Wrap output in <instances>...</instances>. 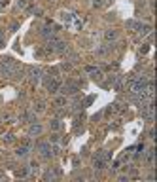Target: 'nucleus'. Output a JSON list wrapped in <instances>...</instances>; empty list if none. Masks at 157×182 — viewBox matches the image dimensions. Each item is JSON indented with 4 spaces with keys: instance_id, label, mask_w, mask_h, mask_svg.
Masks as SVG:
<instances>
[{
    "instance_id": "aec40b11",
    "label": "nucleus",
    "mask_w": 157,
    "mask_h": 182,
    "mask_svg": "<svg viewBox=\"0 0 157 182\" xmlns=\"http://www.w3.org/2000/svg\"><path fill=\"white\" fill-rule=\"evenodd\" d=\"M93 6H95V8H100V6H102V0H95Z\"/></svg>"
},
{
    "instance_id": "20e7f679",
    "label": "nucleus",
    "mask_w": 157,
    "mask_h": 182,
    "mask_svg": "<svg viewBox=\"0 0 157 182\" xmlns=\"http://www.w3.org/2000/svg\"><path fill=\"white\" fill-rule=\"evenodd\" d=\"M104 40H106V42H114V40H118V31H114V29L104 31Z\"/></svg>"
},
{
    "instance_id": "a211bd4d",
    "label": "nucleus",
    "mask_w": 157,
    "mask_h": 182,
    "mask_svg": "<svg viewBox=\"0 0 157 182\" xmlns=\"http://www.w3.org/2000/svg\"><path fill=\"white\" fill-rule=\"evenodd\" d=\"M93 101H95V95H91V97H87V99H85V103H83V106H89V104H91Z\"/></svg>"
},
{
    "instance_id": "7ed1b4c3",
    "label": "nucleus",
    "mask_w": 157,
    "mask_h": 182,
    "mask_svg": "<svg viewBox=\"0 0 157 182\" xmlns=\"http://www.w3.org/2000/svg\"><path fill=\"white\" fill-rule=\"evenodd\" d=\"M42 131H44V127H42L40 123H36V122H32L30 127H29V135H30V136H38V135H42Z\"/></svg>"
},
{
    "instance_id": "dca6fc26",
    "label": "nucleus",
    "mask_w": 157,
    "mask_h": 182,
    "mask_svg": "<svg viewBox=\"0 0 157 182\" xmlns=\"http://www.w3.org/2000/svg\"><path fill=\"white\" fill-rule=\"evenodd\" d=\"M13 141H15V136H13L12 133H8V135L4 136V142H13Z\"/></svg>"
},
{
    "instance_id": "412c9836",
    "label": "nucleus",
    "mask_w": 157,
    "mask_h": 182,
    "mask_svg": "<svg viewBox=\"0 0 157 182\" xmlns=\"http://www.w3.org/2000/svg\"><path fill=\"white\" fill-rule=\"evenodd\" d=\"M10 29H12V32H15V31H17V29H19V25H17V23H13V25H12V27H10Z\"/></svg>"
},
{
    "instance_id": "9d476101",
    "label": "nucleus",
    "mask_w": 157,
    "mask_h": 182,
    "mask_svg": "<svg viewBox=\"0 0 157 182\" xmlns=\"http://www.w3.org/2000/svg\"><path fill=\"white\" fill-rule=\"evenodd\" d=\"M61 125H62V123H61V120H57V118L49 122V127H51L53 131H59V129H61Z\"/></svg>"
},
{
    "instance_id": "f3484780",
    "label": "nucleus",
    "mask_w": 157,
    "mask_h": 182,
    "mask_svg": "<svg viewBox=\"0 0 157 182\" xmlns=\"http://www.w3.org/2000/svg\"><path fill=\"white\" fill-rule=\"evenodd\" d=\"M27 2H29V0H17V6L23 10V8H27Z\"/></svg>"
},
{
    "instance_id": "6ab92c4d",
    "label": "nucleus",
    "mask_w": 157,
    "mask_h": 182,
    "mask_svg": "<svg viewBox=\"0 0 157 182\" xmlns=\"http://www.w3.org/2000/svg\"><path fill=\"white\" fill-rule=\"evenodd\" d=\"M61 70H70V63H62L61 65Z\"/></svg>"
},
{
    "instance_id": "2eb2a0df",
    "label": "nucleus",
    "mask_w": 157,
    "mask_h": 182,
    "mask_svg": "<svg viewBox=\"0 0 157 182\" xmlns=\"http://www.w3.org/2000/svg\"><path fill=\"white\" fill-rule=\"evenodd\" d=\"M44 178H46V180H53V178H55V175H53L51 171H46V173H44Z\"/></svg>"
},
{
    "instance_id": "423d86ee",
    "label": "nucleus",
    "mask_w": 157,
    "mask_h": 182,
    "mask_svg": "<svg viewBox=\"0 0 157 182\" xmlns=\"http://www.w3.org/2000/svg\"><path fill=\"white\" fill-rule=\"evenodd\" d=\"M30 150H32L30 146H25V144H23V146H19V148H17L15 154H17V157H27V156L30 154Z\"/></svg>"
},
{
    "instance_id": "9b49d317",
    "label": "nucleus",
    "mask_w": 157,
    "mask_h": 182,
    "mask_svg": "<svg viewBox=\"0 0 157 182\" xmlns=\"http://www.w3.org/2000/svg\"><path fill=\"white\" fill-rule=\"evenodd\" d=\"M153 152H155V150H153V148H150V150H148V154H146V163H148V165H153Z\"/></svg>"
},
{
    "instance_id": "39448f33",
    "label": "nucleus",
    "mask_w": 157,
    "mask_h": 182,
    "mask_svg": "<svg viewBox=\"0 0 157 182\" xmlns=\"http://www.w3.org/2000/svg\"><path fill=\"white\" fill-rule=\"evenodd\" d=\"M40 34H42L44 38H48V40H51V38H55V32H53V29H51V27H42V31H40Z\"/></svg>"
},
{
    "instance_id": "5701e85b",
    "label": "nucleus",
    "mask_w": 157,
    "mask_h": 182,
    "mask_svg": "<svg viewBox=\"0 0 157 182\" xmlns=\"http://www.w3.org/2000/svg\"><path fill=\"white\" fill-rule=\"evenodd\" d=\"M0 36H4V31H2V29H0Z\"/></svg>"
},
{
    "instance_id": "f8f14e48",
    "label": "nucleus",
    "mask_w": 157,
    "mask_h": 182,
    "mask_svg": "<svg viewBox=\"0 0 157 182\" xmlns=\"http://www.w3.org/2000/svg\"><path fill=\"white\" fill-rule=\"evenodd\" d=\"M44 110H46V104H44L42 101H40V103H36V104H34V108H32V112H38V114H40V112H44Z\"/></svg>"
},
{
    "instance_id": "4468645a",
    "label": "nucleus",
    "mask_w": 157,
    "mask_h": 182,
    "mask_svg": "<svg viewBox=\"0 0 157 182\" xmlns=\"http://www.w3.org/2000/svg\"><path fill=\"white\" fill-rule=\"evenodd\" d=\"M15 175H17V176H27V175H29V169H27V167H25V169H19V171H15Z\"/></svg>"
},
{
    "instance_id": "ddd939ff",
    "label": "nucleus",
    "mask_w": 157,
    "mask_h": 182,
    "mask_svg": "<svg viewBox=\"0 0 157 182\" xmlns=\"http://www.w3.org/2000/svg\"><path fill=\"white\" fill-rule=\"evenodd\" d=\"M59 141H61V139H59V135H57V133H53V135L49 136V144H55V142H59Z\"/></svg>"
},
{
    "instance_id": "4be33fe9",
    "label": "nucleus",
    "mask_w": 157,
    "mask_h": 182,
    "mask_svg": "<svg viewBox=\"0 0 157 182\" xmlns=\"http://www.w3.org/2000/svg\"><path fill=\"white\" fill-rule=\"evenodd\" d=\"M4 48V40H0V50H2Z\"/></svg>"
},
{
    "instance_id": "f257e3e1",
    "label": "nucleus",
    "mask_w": 157,
    "mask_h": 182,
    "mask_svg": "<svg viewBox=\"0 0 157 182\" xmlns=\"http://www.w3.org/2000/svg\"><path fill=\"white\" fill-rule=\"evenodd\" d=\"M38 152H40V156L44 157V159H49L53 154H51V144L49 142H40L38 144Z\"/></svg>"
},
{
    "instance_id": "6e6552de",
    "label": "nucleus",
    "mask_w": 157,
    "mask_h": 182,
    "mask_svg": "<svg viewBox=\"0 0 157 182\" xmlns=\"http://www.w3.org/2000/svg\"><path fill=\"white\" fill-rule=\"evenodd\" d=\"M53 104H55L57 108H62V106H66V104H68V99H66V97H55Z\"/></svg>"
},
{
    "instance_id": "1a4fd4ad",
    "label": "nucleus",
    "mask_w": 157,
    "mask_h": 182,
    "mask_svg": "<svg viewBox=\"0 0 157 182\" xmlns=\"http://www.w3.org/2000/svg\"><path fill=\"white\" fill-rule=\"evenodd\" d=\"M138 25H140V21H134V19H131V21L125 23V27H127V29H134V31L138 29Z\"/></svg>"
},
{
    "instance_id": "f03ea898",
    "label": "nucleus",
    "mask_w": 157,
    "mask_h": 182,
    "mask_svg": "<svg viewBox=\"0 0 157 182\" xmlns=\"http://www.w3.org/2000/svg\"><path fill=\"white\" fill-rule=\"evenodd\" d=\"M42 74H44V70L40 66H30L29 68V78L32 80V82H38L40 78H42Z\"/></svg>"
},
{
    "instance_id": "0eeeda50",
    "label": "nucleus",
    "mask_w": 157,
    "mask_h": 182,
    "mask_svg": "<svg viewBox=\"0 0 157 182\" xmlns=\"http://www.w3.org/2000/svg\"><path fill=\"white\" fill-rule=\"evenodd\" d=\"M136 32H138V36H146V34H150L151 32V25H138V29H136Z\"/></svg>"
}]
</instances>
